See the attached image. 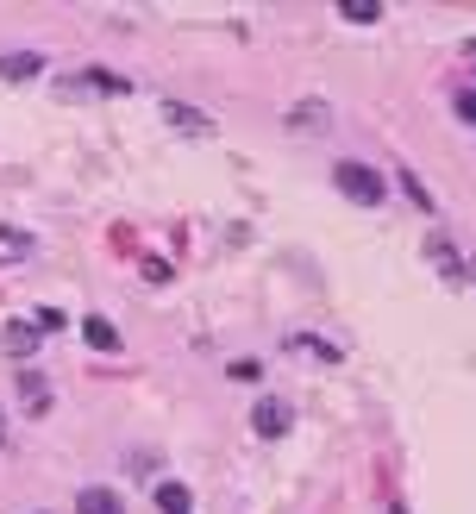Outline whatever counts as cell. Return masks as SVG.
I'll use <instances>...</instances> for the list:
<instances>
[{"label": "cell", "mask_w": 476, "mask_h": 514, "mask_svg": "<svg viewBox=\"0 0 476 514\" xmlns=\"http://www.w3.org/2000/svg\"><path fill=\"white\" fill-rule=\"evenodd\" d=\"M69 88H94V95H132V82L113 76V69H82V76H69Z\"/></svg>", "instance_id": "4"}, {"label": "cell", "mask_w": 476, "mask_h": 514, "mask_svg": "<svg viewBox=\"0 0 476 514\" xmlns=\"http://www.w3.org/2000/svg\"><path fill=\"white\" fill-rule=\"evenodd\" d=\"M163 120H170L176 132H213V120H207V113H195V107H182V101H163Z\"/></svg>", "instance_id": "7"}, {"label": "cell", "mask_w": 476, "mask_h": 514, "mask_svg": "<svg viewBox=\"0 0 476 514\" xmlns=\"http://www.w3.org/2000/svg\"><path fill=\"white\" fill-rule=\"evenodd\" d=\"M32 326H38V333H63V314H57V308H38Z\"/></svg>", "instance_id": "17"}, {"label": "cell", "mask_w": 476, "mask_h": 514, "mask_svg": "<svg viewBox=\"0 0 476 514\" xmlns=\"http://www.w3.org/2000/svg\"><path fill=\"white\" fill-rule=\"evenodd\" d=\"M289 345H295V352H314V358H326V364H339V345H326V339H307V333H295Z\"/></svg>", "instance_id": "16"}, {"label": "cell", "mask_w": 476, "mask_h": 514, "mask_svg": "<svg viewBox=\"0 0 476 514\" xmlns=\"http://www.w3.org/2000/svg\"><path fill=\"white\" fill-rule=\"evenodd\" d=\"M76 514H126V502H119L113 489H101V483H88L82 496H76Z\"/></svg>", "instance_id": "5"}, {"label": "cell", "mask_w": 476, "mask_h": 514, "mask_svg": "<svg viewBox=\"0 0 476 514\" xmlns=\"http://www.w3.org/2000/svg\"><path fill=\"white\" fill-rule=\"evenodd\" d=\"M251 427L264 433V439H282V433L295 427V414H289V402H276V395H264V402L251 408Z\"/></svg>", "instance_id": "2"}, {"label": "cell", "mask_w": 476, "mask_h": 514, "mask_svg": "<svg viewBox=\"0 0 476 514\" xmlns=\"http://www.w3.org/2000/svg\"><path fill=\"white\" fill-rule=\"evenodd\" d=\"M0 439H7V420H0Z\"/></svg>", "instance_id": "19"}, {"label": "cell", "mask_w": 476, "mask_h": 514, "mask_svg": "<svg viewBox=\"0 0 476 514\" xmlns=\"http://www.w3.org/2000/svg\"><path fill=\"white\" fill-rule=\"evenodd\" d=\"M339 19H351V26H376V19H383V7H376V0H345Z\"/></svg>", "instance_id": "14"}, {"label": "cell", "mask_w": 476, "mask_h": 514, "mask_svg": "<svg viewBox=\"0 0 476 514\" xmlns=\"http://www.w3.org/2000/svg\"><path fill=\"white\" fill-rule=\"evenodd\" d=\"M289 126L295 132H326L332 113H326V101H301V107H289Z\"/></svg>", "instance_id": "6"}, {"label": "cell", "mask_w": 476, "mask_h": 514, "mask_svg": "<svg viewBox=\"0 0 476 514\" xmlns=\"http://www.w3.org/2000/svg\"><path fill=\"white\" fill-rule=\"evenodd\" d=\"M426 257H433V270L445 276V283H464V257L451 251V239H445V232H433V239H426Z\"/></svg>", "instance_id": "3"}, {"label": "cell", "mask_w": 476, "mask_h": 514, "mask_svg": "<svg viewBox=\"0 0 476 514\" xmlns=\"http://www.w3.org/2000/svg\"><path fill=\"white\" fill-rule=\"evenodd\" d=\"M458 113H464V120H476V95H458Z\"/></svg>", "instance_id": "18"}, {"label": "cell", "mask_w": 476, "mask_h": 514, "mask_svg": "<svg viewBox=\"0 0 476 514\" xmlns=\"http://www.w3.org/2000/svg\"><path fill=\"white\" fill-rule=\"evenodd\" d=\"M7 352H13V358H32V352H38V326H32V320H13V326H7Z\"/></svg>", "instance_id": "11"}, {"label": "cell", "mask_w": 476, "mask_h": 514, "mask_svg": "<svg viewBox=\"0 0 476 514\" xmlns=\"http://www.w3.org/2000/svg\"><path fill=\"white\" fill-rule=\"evenodd\" d=\"M470 57H476V44H470Z\"/></svg>", "instance_id": "20"}, {"label": "cell", "mask_w": 476, "mask_h": 514, "mask_svg": "<svg viewBox=\"0 0 476 514\" xmlns=\"http://www.w3.org/2000/svg\"><path fill=\"white\" fill-rule=\"evenodd\" d=\"M82 339L94 345V352H119V333H113V320H101V314H88V320H82Z\"/></svg>", "instance_id": "8"}, {"label": "cell", "mask_w": 476, "mask_h": 514, "mask_svg": "<svg viewBox=\"0 0 476 514\" xmlns=\"http://www.w3.org/2000/svg\"><path fill=\"white\" fill-rule=\"evenodd\" d=\"M332 182H339V195L357 201V207H383V195H389V182L376 176L370 163H339V170H332Z\"/></svg>", "instance_id": "1"}, {"label": "cell", "mask_w": 476, "mask_h": 514, "mask_svg": "<svg viewBox=\"0 0 476 514\" xmlns=\"http://www.w3.org/2000/svg\"><path fill=\"white\" fill-rule=\"evenodd\" d=\"M19 395H26V414H44V408H51V383H44L38 370H26V377H19Z\"/></svg>", "instance_id": "9"}, {"label": "cell", "mask_w": 476, "mask_h": 514, "mask_svg": "<svg viewBox=\"0 0 476 514\" xmlns=\"http://www.w3.org/2000/svg\"><path fill=\"white\" fill-rule=\"evenodd\" d=\"M19 257H32V232L0 226V264H19Z\"/></svg>", "instance_id": "10"}, {"label": "cell", "mask_w": 476, "mask_h": 514, "mask_svg": "<svg viewBox=\"0 0 476 514\" xmlns=\"http://www.w3.org/2000/svg\"><path fill=\"white\" fill-rule=\"evenodd\" d=\"M157 508L163 514H188V508H195V496H188L182 483H157Z\"/></svg>", "instance_id": "13"}, {"label": "cell", "mask_w": 476, "mask_h": 514, "mask_svg": "<svg viewBox=\"0 0 476 514\" xmlns=\"http://www.w3.org/2000/svg\"><path fill=\"white\" fill-rule=\"evenodd\" d=\"M38 69H44V57H32V51L0 57V82H26V76H38Z\"/></svg>", "instance_id": "12"}, {"label": "cell", "mask_w": 476, "mask_h": 514, "mask_svg": "<svg viewBox=\"0 0 476 514\" xmlns=\"http://www.w3.org/2000/svg\"><path fill=\"white\" fill-rule=\"evenodd\" d=\"M470 276H476V264H470Z\"/></svg>", "instance_id": "21"}, {"label": "cell", "mask_w": 476, "mask_h": 514, "mask_svg": "<svg viewBox=\"0 0 476 514\" xmlns=\"http://www.w3.org/2000/svg\"><path fill=\"white\" fill-rule=\"evenodd\" d=\"M395 182H401V195H408V201H414V207H426V214H433V195H426V182H420V176H414V170H401V176H395Z\"/></svg>", "instance_id": "15"}]
</instances>
